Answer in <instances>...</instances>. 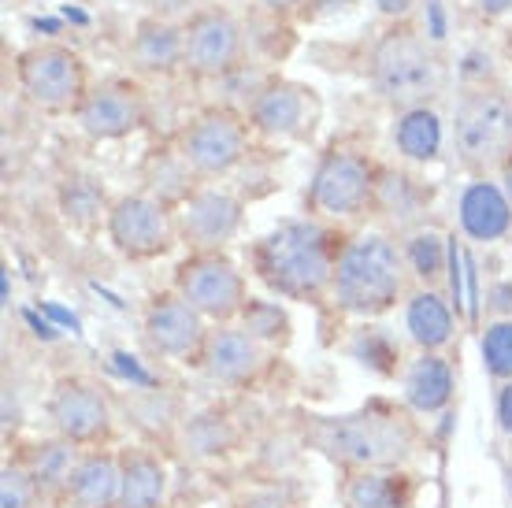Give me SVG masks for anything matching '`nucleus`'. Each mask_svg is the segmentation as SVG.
Masks as SVG:
<instances>
[{
  "instance_id": "f257e3e1",
  "label": "nucleus",
  "mask_w": 512,
  "mask_h": 508,
  "mask_svg": "<svg viewBox=\"0 0 512 508\" xmlns=\"http://www.w3.org/2000/svg\"><path fill=\"white\" fill-rule=\"evenodd\" d=\"M346 242L349 234L323 219H290L253 242L249 267L286 301H320L331 293L334 267Z\"/></svg>"
},
{
  "instance_id": "f03ea898",
  "label": "nucleus",
  "mask_w": 512,
  "mask_h": 508,
  "mask_svg": "<svg viewBox=\"0 0 512 508\" xmlns=\"http://www.w3.org/2000/svg\"><path fill=\"white\" fill-rule=\"evenodd\" d=\"M368 82L375 97L394 108V115L431 108V101L446 89V64L412 19L386 23L368 49Z\"/></svg>"
},
{
  "instance_id": "7ed1b4c3",
  "label": "nucleus",
  "mask_w": 512,
  "mask_h": 508,
  "mask_svg": "<svg viewBox=\"0 0 512 508\" xmlns=\"http://www.w3.org/2000/svg\"><path fill=\"white\" fill-rule=\"evenodd\" d=\"M409 264L401 245L386 234H349L334 267L331 297L334 305L360 319L386 316L405 297Z\"/></svg>"
},
{
  "instance_id": "20e7f679",
  "label": "nucleus",
  "mask_w": 512,
  "mask_h": 508,
  "mask_svg": "<svg viewBox=\"0 0 512 508\" xmlns=\"http://www.w3.org/2000/svg\"><path fill=\"white\" fill-rule=\"evenodd\" d=\"M316 445L323 453L346 468H394L412 453L416 431L405 416L386 412V408H364L353 416L323 420L316 427Z\"/></svg>"
},
{
  "instance_id": "39448f33",
  "label": "nucleus",
  "mask_w": 512,
  "mask_h": 508,
  "mask_svg": "<svg viewBox=\"0 0 512 508\" xmlns=\"http://www.w3.org/2000/svg\"><path fill=\"white\" fill-rule=\"evenodd\" d=\"M449 138L457 160L479 178L501 171L512 153V97L498 86L464 89L453 104Z\"/></svg>"
},
{
  "instance_id": "423d86ee",
  "label": "nucleus",
  "mask_w": 512,
  "mask_h": 508,
  "mask_svg": "<svg viewBox=\"0 0 512 508\" xmlns=\"http://www.w3.org/2000/svg\"><path fill=\"white\" fill-rule=\"evenodd\" d=\"M379 175H383V167L375 164L368 153L349 149V145H334L312 171V182H308L305 193L308 216L323 219V223H338V219L372 212L375 193H379Z\"/></svg>"
},
{
  "instance_id": "0eeeda50",
  "label": "nucleus",
  "mask_w": 512,
  "mask_h": 508,
  "mask_svg": "<svg viewBox=\"0 0 512 508\" xmlns=\"http://www.w3.org/2000/svg\"><path fill=\"white\" fill-rule=\"evenodd\" d=\"M15 82L26 101L52 115H75L90 97V67L82 52L60 41H38L19 52L15 60Z\"/></svg>"
},
{
  "instance_id": "6e6552de",
  "label": "nucleus",
  "mask_w": 512,
  "mask_h": 508,
  "mask_svg": "<svg viewBox=\"0 0 512 508\" xmlns=\"http://www.w3.org/2000/svg\"><path fill=\"white\" fill-rule=\"evenodd\" d=\"M249 138L253 130L242 112H234L227 104H212L179 130L175 153L193 171V178H219L242 164L249 153Z\"/></svg>"
},
{
  "instance_id": "1a4fd4ad",
  "label": "nucleus",
  "mask_w": 512,
  "mask_h": 508,
  "mask_svg": "<svg viewBox=\"0 0 512 508\" xmlns=\"http://www.w3.org/2000/svg\"><path fill=\"white\" fill-rule=\"evenodd\" d=\"M104 234L123 260H156L179 242V219L164 197L123 193L104 212Z\"/></svg>"
},
{
  "instance_id": "9d476101",
  "label": "nucleus",
  "mask_w": 512,
  "mask_h": 508,
  "mask_svg": "<svg viewBox=\"0 0 512 508\" xmlns=\"http://www.w3.org/2000/svg\"><path fill=\"white\" fill-rule=\"evenodd\" d=\"M175 293L186 297L208 323H234L249 305L245 271L227 253H190L175 267Z\"/></svg>"
},
{
  "instance_id": "9b49d317",
  "label": "nucleus",
  "mask_w": 512,
  "mask_h": 508,
  "mask_svg": "<svg viewBox=\"0 0 512 508\" xmlns=\"http://www.w3.org/2000/svg\"><path fill=\"white\" fill-rule=\"evenodd\" d=\"M182 38H186V71L193 78H219L234 75L245 64V26L242 19L223 8V4H208L182 23Z\"/></svg>"
},
{
  "instance_id": "f8f14e48",
  "label": "nucleus",
  "mask_w": 512,
  "mask_h": 508,
  "mask_svg": "<svg viewBox=\"0 0 512 508\" xmlns=\"http://www.w3.org/2000/svg\"><path fill=\"white\" fill-rule=\"evenodd\" d=\"M179 238L190 245V253H223L227 242L238 238L245 223V204L231 190L219 186H197L175 204Z\"/></svg>"
},
{
  "instance_id": "ddd939ff",
  "label": "nucleus",
  "mask_w": 512,
  "mask_h": 508,
  "mask_svg": "<svg viewBox=\"0 0 512 508\" xmlns=\"http://www.w3.org/2000/svg\"><path fill=\"white\" fill-rule=\"evenodd\" d=\"M141 334L156 356H171L179 364H201L208 342V319L175 290L156 293L141 312Z\"/></svg>"
},
{
  "instance_id": "4468645a",
  "label": "nucleus",
  "mask_w": 512,
  "mask_h": 508,
  "mask_svg": "<svg viewBox=\"0 0 512 508\" xmlns=\"http://www.w3.org/2000/svg\"><path fill=\"white\" fill-rule=\"evenodd\" d=\"M316 115H320V101H316V93L305 82L268 78L253 93L245 119H249V130H253L256 138L290 141V138H301L305 130H312Z\"/></svg>"
},
{
  "instance_id": "2eb2a0df",
  "label": "nucleus",
  "mask_w": 512,
  "mask_h": 508,
  "mask_svg": "<svg viewBox=\"0 0 512 508\" xmlns=\"http://www.w3.org/2000/svg\"><path fill=\"white\" fill-rule=\"evenodd\" d=\"M75 119L86 138L119 141L145 127L149 104H145V93L134 82H127V78H108V82L90 89V97L82 101Z\"/></svg>"
},
{
  "instance_id": "dca6fc26",
  "label": "nucleus",
  "mask_w": 512,
  "mask_h": 508,
  "mask_svg": "<svg viewBox=\"0 0 512 508\" xmlns=\"http://www.w3.org/2000/svg\"><path fill=\"white\" fill-rule=\"evenodd\" d=\"M49 420L56 427V438L71 445H93L112 431V408L93 382L60 379L49 397Z\"/></svg>"
},
{
  "instance_id": "f3484780",
  "label": "nucleus",
  "mask_w": 512,
  "mask_h": 508,
  "mask_svg": "<svg viewBox=\"0 0 512 508\" xmlns=\"http://www.w3.org/2000/svg\"><path fill=\"white\" fill-rule=\"evenodd\" d=\"M201 368L219 386H249L264 371V342H256L242 323H223L216 331H208Z\"/></svg>"
},
{
  "instance_id": "a211bd4d",
  "label": "nucleus",
  "mask_w": 512,
  "mask_h": 508,
  "mask_svg": "<svg viewBox=\"0 0 512 508\" xmlns=\"http://www.w3.org/2000/svg\"><path fill=\"white\" fill-rule=\"evenodd\" d=\"M127 64L145 78H171L186 71V38L182 23L171 19H138L134 34L127 41Z\"/></svg>"
},
{
  "instance_id": "6ab92c4d",
  "label": "nucleus",
  "mask_w": 512,
  "mask_h": 508,
  "mask_svg": "<svg viewBox=\"0 0 512 508\" xmlns=\"http://www.w3.org/2000/svg\"><path fill=\"white\" fill-rule=\"evenodd\" d=\"M464 238L472 242H501L512 230V204L501 190V182H490L487 175L468 182L457 201Z\"/></svg>"
},
{
  "instance_id": "aec40b11",
  "label": "nucleus",
  "mask_w": 512,
  "mask_h": 508,
  "mask_svg": "<svg viewBox=\"0 0 512 508\" xmlns=\"http://www.w3.org/2000/svg\"><path fill=\"white\" fill-rule=\"evenodd\" d=\"M64 497L71 508H119V501H123V468H119V460L108 457V453L78 457Z\"/></svg>"
},
{
  "instance_id": "412c9836",
  "label": "nucleus",
  "mask_w": 512,
  "mask_h": 508,
  "mask_svg": "<svg viewBox=\"0 0 512 508\" xmlns=\"http://www.w3.org/2000/svg\"><path fill=\"white\" fill-rule=\"evenodd\" d=\"M405 401L412 412H442L453 401V364L442 353H420L405 371Z\"/></svg>"
},
{
  "instance_id": "4be33fe9",
  "label": "nucleus",
  "mask_w": 512,
  "mask_h": 508,
  "mask_svg": "<svg viewBox=\"0 0 512 508\" xmlns=\"http://www.w3.org/2000/svg\"><path fill=\"white\" fill-rule=\"evenodd\" d=\"M405 327L409 338L420 345L423 353H438L453 342V308L438 290H416L405 305Z\"/></svg>"
},
{
  "instance_id": "5701e85b",
  "label": "nucleus",
  "mask_w": 512,
  "mask_h": 508,
  "mask_svg": "<svg viewBox=\"0 0 512 508\" xmlns=\"http://www.w3.org/2000/svg\"><path fill=\"white\" fill-rule=\"evenodd\" d=\"M442 141H446V127L435 108H409L394 115V145L405 160L431 164L442 153Z\"/></svg>"
},
{
  "instance_id": "b1692460",
  "label": "nucleus",
  "mask_w": 512,
  "mask_h": 508,
  "mask_svg": "<svg viewBox=\"0 0 512 508\" xmlns=\"http://www.w3.org/2000/svg\"><path fill=\"white\" fill-rule=\"evenodd\" d=\"M342 501L346 508H409L412 486L390 468H364L349 475Z\"/></svg>"
},
{
  "instance_id": "393cba45",
  "label": "nucleus",
  "mask_w": 512,
  "mask_h": 508,
  "mask_svg": "<svg viewBox=\"0 0 512 508\" xmlns=\"http://www.w3.org/2000/svg\"><path fill=\"white\" fill-rule=\"evenodd\" d=\"M119 468H123V501H119V508H160L167 490V471L153 453L134 449L119 460Z\"/></svg>"
},
{
  "instance_id": "a878e982",
  "label": "nucleus",
  "mask_w": 512,
  "mask_h": 508,
  "mask_svg": "<svg viewBox=\"0 0 512 508\" xmlns=\"http://www.w3.org/2000/svg\"><path fill=\"white\" fill-rule=\"evenodd\" d=\"M19 464L30 471V479L38 483L41 494H64L67 479H71V471L78 464V449L71 442H64V438H52V442L34 445Z\"/></svg>"
},
{
  "instance_id": "bb28decb",
  "label": "nucleus",
  "mask_w": 512,
  "mask_h": 508,
  "mask_svg": "<svg viewBox=\"0 0 512 508\" xmlns=\"http://www.w3.org/2000/svg\"><path fill=\"white\" fill-rule=\"evenodd\" d=\"M405 253V264H409V275H416L423 290H438V282L446 279L449 267V242L438 234V230H416L409 234V242L401 245Z\"/></svg>"
},
{
  "instance_id": "cd10ccee",
  "label": "nucleus",
  "mask_w": 512,
  "mask_h": 508,
  "mask_svg": "<svg viewBox=\"0 0 512 508\" xmlns=\"http://www.w3.org/2000/svg\"><path fill=\"white\" fill-rule=\"evenodd\" d=\"M101 208H104V190L93 178L75 175L60 186V212H64V219L71 227H90V223H97Z\"/></svg>"
},
{
  "instance_id": "c85d7f7f",
  "label": "nucleus",
  "mask_w": 512,
  "mask_h": 508,
  "mask_svg": "<svg viewBox=\"0 0 512 508\" xmlns=\"http://www.w3.org/2000/svg\"><path fill=\"white\" fill-rule=\"evenodd\" d=\"M242 327L249 334H253L256 342H286L290 338V319H286V312H282L275 301H253L249 297V305L242 308Z\"/></svg>"
},
{
  "instance_id": "c756f323",
  "label": "nucleus",
  "mask_w": 512,
  "mask_h": 508,
  "mask_svg": "<svg viewBox=\"0 0 512 508\" xmlns=\"http://www.w3.org/2000/svg\"><path fill=\"white\" fill-rule=\"evenodd\" d=\"M483 364L494 379L512 382V319H494L487 331H483Z\"/></svg>"
},
{
  "instance_id": "7c9ffc66",
  "label": "nucleus",
  "mask_w": 512,
  "mask_h": 508,
  "mask_svg": "<svg viewBox=\"0 0 512 508\" xmlns=\"http://www.w3.org/2000/svg\"><path fill=\"white\" fill-rule=\"evenodd\" d=\"M38 483L30 479V471L23 464H8L0 475V508H34L38 505Z\"/></svg>"
},
{
  "instance_id": "2f4dec72",
  "label": "nucleus",
  "mask_w": 512,
  "mask_h": 508,
  "mask_svg": "<svg viewBox=\"0 0 512 508\" xmlns=\"http://www.w3.org/2000/svg\"><path fill=\"white\" fill-rule=\"evenodd\" d=\"M253 4H256V12L271 15V19H286V15L301 12L308 0H253Z\"/></svg>"
},
{
  "instance_id": "473e14b6",
  "label": "nucleus",
  "mask_w": 512,
  "mask_h": 508,
  "mask_svg": "<svg viewBox=\"0 0 512 508\" xmlns=\"http://www.w3.org/2000/svg\"><path fill=\"white\" fill-rule=\"evenodd\" d=\"M375 4L386 15V23H409L412 8H416V0H375Z\"/></svg>"
},
{
  "instance_id": "72a5a7b5",
  "label": "nucleus",
  "mask_w": 512,
  "mask_h": 508,
  "mask_svg": "<svg viewBox=\"0 0 512 508\" xmlns=\"http://www.w3.org/2000/svg\"><path fill=\"white\" fill-rule=\"evenodd\" d=\"M479 19H505L512 15V0H468Z\"/></svg>"
},
{
  "instance_id": "f704fd0d",
  "label": "nucleus",
  "mask_w": 512,
  "mask_h": 508,
  "mask_svg": "<svg viewBox=\"0 0 512 508\" xmlns=\"http://www.w3.org/2000/svg\"><path fill=\"white\" fill-rule=\"evenodd\" d=\"M498 427L512 438V382H501L498 390Z\"/></svg>"
},
{
  "instance_id": "c9c22d12",
  "label": "nucleus",
  "mask_w": 512,
  "mask_h": 508,
  "mask_svg": "<svg viewBox=\"0 0 512 508\" xmlns=\"http://www.w3.org/2000/svg\"><path fill=\"white\" fill-rule=\"evenodd\" d=\"M498 182H501V190H505V197H509V204H512V153H509V160L501 164Z\"/></svg>"
},
{
  "instance_id": "e433bc0d",
  "label": "nucleus",
  "mask_w": 512,
  "mask_h": 508,
  "mask_svg": "<svg viewBox=\"0 0 512 508\" xmlns=\"http://www.w3.org/2000/svg\"><path fill=\"white\" fill-rule=\"evenodd\" d=\"M509 494H512V468H509Z\"/></svg>"
},
{
  "instance_id": "4c0bfd02",
  "label": "nucleus",
  "mask_w": 512,
  "mask_h": 508,
  "mask_svg": "<svg viewBox=\"0 0 512 508\" xmlns=\"http://www.w3.org/2000/svg\"><path fill=\"white\" fill-rule=\"evenodd\" d=\"M509 52H512V34H509Z\"/></svg>"
}]
</instances>
